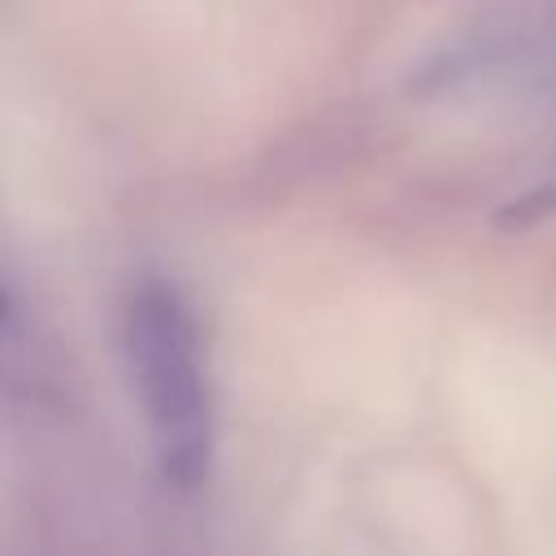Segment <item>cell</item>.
Segmentation results:
<instances>
[{"mask_svg": "<svg viewBox=\"0 0 556 556\" xmlns=\"http://www.w3.org/2000/svg\"><path fill=\"white\" fill-rule=\"evenodd\" d=\"M126 356L165 482L191 491L208 469V395L191 317L169 287H143L126 313Z\"/></svg>", "mask_w": 556, "mask_h": 556, "instance_id": "cell-1", "label": "cell"}]
</instances>
